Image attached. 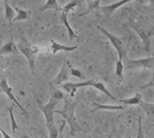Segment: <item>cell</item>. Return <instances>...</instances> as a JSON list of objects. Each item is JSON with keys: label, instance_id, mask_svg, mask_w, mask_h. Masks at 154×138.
<instances>
[{"label": "cell", "instance_id": "6da1fadb", "mask_svg": "<svg viewBox=\"0 0 154 138\" xmlns=\"http://www.w3.org/2000/svg\"><path fill=\"white\" fill-rule=\"evenodd\" d=\"M64 97L65 95H64V93L61 90L51 89V97H50L48 103L43 104L39 99H37V104H38V107H39L41 111L45 115L46 124H47V129H48V137H52V138L59 137V132L56 130L55 122H54V115H55V110H56L57 103H59Z\"/></svg>", "mask_w": 154, "mask_h": 138}, {"label": "cell", "instance_id": "7a4b0ae2", "mask_svg": "<svg viewBox=\"0 0 154 138\" xmlns=\"http://www.w3.org/2000/svg\"><path fill=\"white\" fill-rule=\"evenodd\" d=\"M64 99V107L63 110H55V113L60 115L61 117L65 120V122L69 125V130H71V136H75L77 132H82V128L80 126V124L76 120L75 116V110L77 106V100H73V99L69 98H63Z\"/></svg>", "mask_w": 154, "mask_h": 138}, {"label": "cell", "instance_id": "3957f363", "mask_svg": "<svg viewBox=\"0 0 154 138\" xmlns=\"http://www.w3.org/2000/svg\"><path fill=\"white\" fill-rule=\"evenodd\" d=\"M129 28L141 38L145 52L146 53L152 52V47H150V44H152V39L154 37V25L149 24L148 21L138 20V21H131L129 22Z\"/></svg>", "mask_w": 154, "mask_h": 138}, {"label": "cell", "instance_id": "277c9868", "mask_svg": "<svg viewBox=\"0 0 154 138\" xmlns=\"http://www.w3.org/2000/svg\"><path fill=\"white\" fill-rule=\"evenodd\" d=\"M17 48H18V52H21L26 57L29 67H30V72L34 74V70H35V59H37V55L39 53V47L38 46H33L32 43H29V40L25 37H21L20 43H17Z\"/></svg>", "mask_w": 154, "mask_h": 138}, {"label": "cell", "instance_id": "5b68a950", "mask_svg": "<svg viewBox=\"0 0 154 138\" xmlns=\"http://www.w3.org/2000/svg\"><path fill=\"white\" fill-rule=\"evenodd\" d=\"M97 30H99V32H101L103 35L110 40V43L115 47V50L118 51V59L124 60V57L127 55V51H128V44L124 43V40H123L122 38H118L116 35L111 34L110 32H107L106 29H103L102 26H97Z\"/></svg>", "mask_w": 154, "mask_h": 138}, {"label": "cell", "instance_id": "8992f818", "mask_svg": "<svg viewBox=\"0 0 154 138\" xmlns=\"http://www.w3.org/2000/svg\"><path fill=\"white\" fill-rule=\"evenodd\" d=\"M125 59V57H124ZM124 64V69L127 70H131V69H137V68H142V69H150V70H154V56L150 57H145V59H125Z\"/></svg>", "mask_w": 154, "mask_h": 138}, {"label": "cell", "instance_id": "52a82bcc", "mask_svg": "<svg viewBox=\"0 0 154 138\" xmlns=\"http://www.w3.org/2000/svg\"><path fill=\"white\" fill-rule=\"evenodd\" d=\"M0 90H2L3 93L7 95V97H8L9 100H12V102L14 103V106H17L18 108L21 110V112L25 115V117H26V118H29V116H30L29 112L26 111V108H25L24 106H21V104H20V102H18L17 99H16V97L13 95V91H12V89H11V86L8 85V81H7V78H5V77H3L2 80H0Z\"/></svg>", "mask_w": 154, "mask_h": 138}, {"label": "cell", "instance_id": "ba28073f", "mask_svg": "<svg viewBox=\"0 0 154 138\" xmlns=\"http://www.w3.org/2000/svg\"><path fill=\"white\" fill-rule=\"evenodd\" d=\"M71 76V73H69V61H67V63H64L63 64V67H61L60 69V72L57 73V76L55 78L52 80L51 82H50V87H52L54 86H60L61 83H64L65 81H68V77Z\"/></svg>", "mask_w": 154, "mask_h": 138}, {"label": "cell", "instance_id": "9c48e42d", "mask_svg": "<svg viewBox=\"0 0 154 138\" xmlns=\"http://www.w3.org/2000/svg\"><path fill=\"white\" fill-rule=\"evenodd\" d=\"M129 2H133V0H119V2L114 3V4H109V5H105V7H99V9H101V12L103 13V16H105V17H110L118 8H120L122 5L127 4V3H129Z\"/></svg>", "mask_w": 154, "mask_h": 138}, {"label": "cell", "instance_id": "30bf717a", "mask_svg": "<svg viewBox=\"0 0 154 138\" xmlns=\"http://www.w3.org/2000/svg\"><path fill=\"white\" fill-rule=\"evenodd\" d=\"M50 43H51V52L54 53V55L57 53L59 51L72 52V51H75V50L77 48V46H64V44H61V43H59V42H56L54 39L50 40Z\"/></svg>", "mask_w": 154, "mask_h": 138}, {"label": "cell", "instance_id": "8fae6325", "mask_svg": "<svg viewBox=\"0 0 154 138\" xmlns=\"http://www.w3.org/2000/svg\"><path fill=\"white\" fill-rule=\"evenodd\" d=\"M17 52H18V48H17V46L14 43L13 39L5 42V43L0 47V56L2 55H11V53H17Z\"/></svg>", "mask_w": 154, "mask_h": 138}, {"label": "cell", "instance_id": "7c38bea8", "mask_svg": "<svg viewBox=\"0 0 154 138\" xmlns=\"http://www.w3.org/2000/svg\"><path fill=\"white\" fill-rule=\"evenodd\" d=\"M138 106H140L141 110L146 113V116H148V120L153 124V122H154V103H146L144 100H141V103Z\"/></svg>", "mask_w": 154, "mask_h": 138}, {"label": "cell", "instance_id": "4fadbf2b", "mask_svg": "<svg viewBox=\"0 0 154 138\" xmlns=\"http://www.w3.org/2000/svg\"><path fill=\"white\" fill-rule=\"evenodd\" d=\"M61 14H60V20L61 22H63V25L65 26V29H67V32H68V35H69V39H75V38H77L79 35H77V33L73 30L71 26H69L68 24V13L67 12H64V10H60Z\"/></svg>", "mask_w": 154, "mask_h": 138}, {"label": "cell", "instance_id": "5bb4252c", "mask_svg": "<svg viewBox=\"0 0 154 138\" xmlns=\"http://www.w3.org/2000/svg\"><path fill=\"white\" fill-rule=\"evenodd\" d=\"M3 4H4L5 18H7V21L9 22L11 28H12V26H13V17H14V9H13V7H12V5H9L8 0H4V2H3Z\"/></svg>", "mask_w": 154, "mask_h": 138}, {"label": "cell", "instance_id": "9a60e30c", "mask_svg": "<svg viewBox=\"0 0 154 138\" xmlns=\"http://www.w3.org/2000/svg\"><path fill=\"white\" fill-rule=\"evenodd\" d=\"M93 106H94V110L91 111V112H95V111H97V110L120 111V110H124L125 107H128V106H125V104H123V106H111V104H98V103H93Z\"/></svg>", "mask_w": 154, "mask_h": 138}, {"label": "cell", "instance_id": "2e32d148", "mask_svg": "<svg viewBox=\"0 0 154 138\" xmlns=\"http://www.w3.org/2000/svg\"><path fill=\"white\" fill-rule=\"evenodd\" d=\"M142 100V95L138 93L134 94L132 98H129V99H120V103L122 104H125V106H138L141 103Z\"/></svg>", "mask_w": 154, "mask_h": 138}, {"label": "cell", "instance_id": "e0dca14e", "mask_svg": "<svg viewBox=\"0 0 154 138\" xmlns=\"http://www.w3.org/2000/svg\"><path fill=\"white\" fill-rule=\"evenodd\" d=\"M13 9H14V13H16V16L13 17V22H16V21H22V20H28L29 16H30V12H29V10L20 9V8H17V7H13Z\"/></svg>", "mask_w": 154, "mask_h": 138}, {"label": "cell", "instance_id": "ac0fdd59", "mask_svg": "<svg viewBox=\"0 0 154 138\" xmlns=\"http://www.w3.org/2000/svg\"><path fill=\"white\" fill-rule=\"evenodd\" d=\"M46 9H54V10H56V12H60L61 8H60V5L57 4V0H47V3L39 8V12H43Z\"/></svg>", "mask_w": 154, "mask_h": 138}, {"label": "cell", "instance_id": "d6986e66", "mask_svg": "<svg viewBox=\"0 0 154 138\" xmlns=\"http://www.w3.org/2000/svg\"><path fill=\"white\" fill-rule=\"evenodd\" d=\"M101 2H102V0H86V4H88L86 12H85V13H81L80 16L82 17V16H85V14H88V13L93 12L94 9L99 8V4H101Z\"/></svg>", "mask_w": 154, "mask_h": 138}, {"label": "cell", "instance_id": "ffe728a7", "mask_svg": "<svg viewBox=\"0 0 154 138\" xmlns=\"http://www.w3.org/2000/svg\"><path fill=\"white\" fill-rule=\"evenodd\" d=\"M123 70H124V64H123L122 59L116 60V65H115V74L120 80H123Z\"/></svg>", "mask_w": 154, "mask_h": 138}, {"label": "cell", "instance_id": "44dd1931", "mask_svg": "<svg viewBox=\"0 0 154 138\" xmlns=\"http://www.w3.org/2000/svg\"><path fill=\"white\" fill-rule=\"evenodd\" d=\"M8 113H9V117H11V128H12V132L14 133L17 130V122H16L14 113H13V106H9L8 107Z\"/></svg>", "mask_w": 154, "mask_h": 138}, {"label": "cell", "instance_id": "7402d4cb", "mask_svg": "<svg viewBox=\"0 0 154 138\" xmlns=\"http://www.w3.org/2000/svg\"><path fill=\"white\" fill-rule=\"evenodd\" d=\"M69 73H71V76H73V77H77V78H80V80L84 78V74H82L80 70H77V69L72 68L71 63H69Z\"/></svg>", "mask_w": 154, "mask_h": 138}, {"label": "cell", "instance_id": "603a6c76", "mask_svg": "<svg viewBox=\"0 0 154 138\" xmlns=\"http://www.w3.org/2000/svg\"><path fill=\"white\" fill-rule=\"evenodd\" d=\"M148 87H154V70H153V74H152V78H150V81L148 83H145V85H142L140 89L144 90V89H148Z\"/></svg>", "mask_w": 154, "mask_h": 138}, {"label": "cell", "instance_id": "cb8c5ba5", "mask_svg": "<svg viewBox=\"0 0 154 138\" xmlns=\"http://www.w3.org/2000/svg\"><path fill=\"white\" fill-rule=\"evenodd\" d=\"M141 122H142V118L138 117V137H144V133H142V128H141Z\"/></svg>", "mask_w": 154, "mask_h": 138}, {"label": "cell", "instance_id": "d4e9b609", "mask_svg": "<svg viewBox=\"0 0 154 138\" xmlns=\"http://www.w3.org/2000/svg\"><path fill=\"white\" fill-rule=\"evenodd\" d=\"M65 124H67V122H65V120L63 118V121H61V124H60V126H59V137L61 136V134H63V130H64Z\"/></svg>", "mask_w": 154, "mask_h": 138}, {"label": "cell", "instance_id": "484cf974", "mask_svg": "<svg viewBox=\"0 0 154 138\" xmlns=\"http://www.w3.org/2000/svg\"><path fill=\"white\" fill-rule=\"evenodd\" d=\"M3 136V133H2V128H0V137H2Z\"/></svg>", "mask_w": 154, "mask_h": 138}, {"label": "cell", "instance_id": "4316f807", "mask_svg": "<svg viewBox=\"0 0 154 138\" xmlns=\"http://www.w3.org/2000/svg\"><path fill=\"white\" fill-rule=\"evenodd\" d=\"M2 3H3V2H0V4H2Z\"/></svg>", "mask_w": 154, "mask_h": 138}, {"label": "cell", "instance_id": "83f0119b", "mask_svg": "<svg viewBox=\"0 0 154 138\" xmlns=\"http://www.w3.org/2000/svg\"><path fill=\"white\" fill-rule=\"evenodd\" d=\"M2 2H4V0H2Z\"/></svg>", "mask_w": 154, "mask_h": 138}]
</instances>
